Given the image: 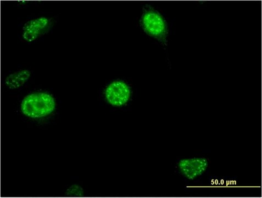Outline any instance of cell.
<instances>
[{
	"instance_id": "cell-1",
	"label": "cell",
	"mask_w": 262,
	"mask_h": 198,
	"mask_svg": "<svg viewBox=\"0 0 262 198\" xmlns=\"http://www.w3.org/2000/svg\"><path fill=\"white\" fill-rule=\"evenodd\" d=\"M55 98L46 93L27 95L21 104V111L26 116L39 118L48 116L56 108Z\"/></svg>"
},
{
	"instance_id": "cell-2",
	"label": "cell",
	"mask_w": 262,
	"mask_h": 198,
	"mask_svg": "<svg viewBox=\"0 0 262 198\" xmlns=\"http://www.w3.org/2000/svg\"><path fill=\"white\" fill-rule=\"evenodd\" d=\"M140 25L145 32L159 41L164 45L167 44L168 29L167 24L161 15L151 6L144 7Z\"/></svg>"
},
{
	"instance_id": "cell-3",
	"label": "cell",
	"mask_w": 262,
	"mask_h": 198,
	"mask_svg": "<svg viewBox=\"0 0 262 198\" xmlns=\"http://www.w3.org/2000/svg\"><path fill=\"white\" fill-rule=\"evenodd\" d=\"M104 94L110 104L119 107L129 102L131 96V90L124 82L115 81L107 87Z\"/></svg>"
},
{
	"instance_id": "cell-4",
	"label": "cell",
	"mask_w": 262,
	"mask_h": 198,
	"mask_svg": "<svg viewBox=\"0 0 262 198\" xmlns=\"http://www.w3.org/2000/svg\"><path fill=\"white\" fill-rule=\"evenodd\" d=\"M178 169L183 176L189 180H193L201 176L207 169L208 162L204 157L181 160Z\"/></svg>"
},
{
	"instance_id": "cell-5",
	"label": "cell",
	"mask_w": 262,
	"mask_h": 198,
	"mask_svg": "<svg viewBox=\"0 0 262 198\" xmlns=\"http://www.w3.org/2000/svg\"><path fill=\"white\" fill-rule=\"evenodd\" d=\"M49 25L50 21L46 17H40L28 22L23 28L24 39L27 42H33L46 31Z\"/></svg>"
},
{
	"instance_id": "cell-6",
	"label": "cell",
	"mask_w": 262,
	"mask_h": 198,
	"mask_svg": "<svg viewBox=\"0 0 262 198\" xmlns=\"http://www.w3.org/2000/svg\"><path fill=\"white\" fill-rule=\"evenodd\" d=\"M31 73L28 70H22L7 76L5 85L10 89H16L23 86L31 77Z\"/></svg>"
},
{
	"instance_id": "cell-7",
	"label": "cell",
	"mask_w": 262,
	"mask_h": 198,
	"mask_svg": "<svg viewBox=\"0 0 262 198\" xmlns=\"http://www.w3.org/2000/svg\"><path fill=\"white\" fill-rule=\"evenodd\" d=\"M65 194L67 196L80 197L84 196V193L81 187L78 185H73L67 190Z\"/></svg>"
}]
</instances>
